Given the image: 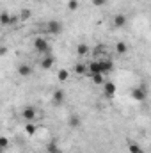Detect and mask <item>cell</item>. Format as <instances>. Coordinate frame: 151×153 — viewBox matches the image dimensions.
I'll use <instances>...</instances> for the list:
<instances>
[{
  "mask_svg": "<svg viewBox=\"0 0 151 153\" xmlns=\"http://www.w3.org/2000/svg\"><path fill=\"white\" fill-rule=\"evenodd\" d=\"M21 119L25 121V123H36L38 121V111H36V107H32V105H25L23 109H21Z\"/></svg>",
  "mask_w": 151,
  "mask_h": 153,
  "instance_id": "obj_1",
  "label": "cell"
},
{
  "mask_svg": "<svg viewBox=\"0 0 151 153\" xmlns=\"http://www.w3.org/2000/svg\"><path fill=\"white\" fill-rule=\"evenodd\" d=\"M34 50L38 52V53H52V50H50V43H48V39L44 38H36L34 39Z\"/></svg>",
  "mask_w": 151,
  "mask_h": 153,
  "instance_id": "obj_2",
  "label": "cell"
},
{
  "mask_svg": "<svg viewBox=\"0 0 151 153\" xmlns=\"http://www.w3.org/2000/svg\"><path fill=\"white\" fill-rule=\"evenodd\" d=\"M46 32L48 34H52V36H59L61 32H62V23H61V20H50L48 23H46Z\"/></svg>",
  "mask_w": 151,
  "mask_h": 153,
  "instance_id": "obj_3",
  "label": "cell"
},
{
  "mask_svg": "<svg viewBox=\"0 0 151 153\" xmlns=\"http://www.w3.org/2000/svg\"><path fill=\"white\" fill-rule=\"evenodd\" d=\"M20 20H18V16H14V14H9V13H5V11H2L0 13V25H9V27H13V25H16Z\"/></svg>",
  "mask_w": 151,
  "mask_h": 153,
  "instance_id": "obj_4",
  "label": "cell"
},
{
  "mask_svg": "<svg viewBox=\"0 0 151 153\" xmlns=\"http://www.w3.org/2000/svg\"><path fill=\"white\" fill-rule=\"evenodd\" d=\"M148 96V87L146 85H141V87H133L132 89V98L137 100V102H144Z\"/></svg>",
  "mask_w": 151,
  "mask_h": 153,
  "instance_id": "obj_5",
  "label": "cell"
},
{
  "mask_svg": "<svg viewBox=\"0 0 151 153\" xmlns=\"http://www.w3.org/2000/svg\"><path fill=\"white\" fill-rule=\"evenodd\" d=\"M64 100H66V93H64L62 89H55V91L52 93V103H53L55 107L62 105V103H64Z\"/></svg>",
  "mask_w": 151,
  "mask_h": 153,
  "instance_id": "obj_6",
  "label": "cell"
},
{
  "mask_svg": "<svg viewBox=\"0 0 151 153\" xmlns=\"http://www.w3.org/2000/svg\"><path fill=\"white\" fill-rule=\"evenodd\" d=\"M16 71H18V75L23 76V78H29V76H32V66L29 64V62H21V64H18V68H16Z\"/></svg>",
  "mask_w": 151,
  "mask_h": 153,
  "instance_id": "obj_7",
  "label": "cell"
},
{
  "mask_svg": "<svg viewBox=\"0 0 151 153\" xmlns=\"http://www.w3.org/2000/svg\"><path fill=\"white\" fill-rule=\"evenodd\" d=\"M53 64H55V57H53L52 53H44L43 59H41V62H39V66H41L43 70H52Z\"/></svg>",
  "mask_w": 151,
  "mask_h": 153,
  "instance_id": "obj_8",
  "label": "cell"
},
{
  "mask_svg": "<svg viewBox=\"0 0 151 153\" xmlns=\"http://www.w3.org/2000/svg\"><path fill=\"white\" fill-rule=\"evenodd\" d=\"M100 68H101V75H109L114 71V62L110 59H101L100 61Z\"/></svg>",
  "mask_w": 151,
  "mask_h": 153,
  "instance_id": "obj_9",
  "label": "cell"
},
{
  "mask_svg": "<svg viewBox=\"0 0 151 153\" xmlns=\"http://www.w3.org/2000/svg\"><path fill=\"white\" fill-rule=\"evenodd\" d=\"M96 73H101L100 61H91V62H87V76L96 75Z\"/></svg>",
  "mask_w": 151,
  "mask_h": 153,
  "instance_id": "obj_10",
  "label": "cell"
},
{
  "mask_svg": "<svg viewBox=\"0 0 151 153\" xmlns=\"http://www.w3.org/2000/svg\"><path fill=\"white\" fill-rule=\"evenodd\" d=\"M103 94L107 98H112L114 94H115V84L114 82H109V80L103 82Z\"/></svg>",
  "mask_w": 151,
  "mask_h": 153,
  "instance_id": "obj_11",
  "label": "cell"
},
{
  "mask_svg": "<svg viewBox=\"0 0 151 153\" xmlns=\"http://www.w3.org/2000/svg\"><path fill=\"white\" fill-rule=\"evenodd\" d=\"M126 14H115L114 16V20H112V23H114V27L115 29H123L124 25H126Z\"/></svg>",
  "mask_w": 151,
  "mask_h": 153,
  "instance_id": "obj_12",
  "label": "cell"
},
{
  "mask_svg": "<svg viewBox=\"0 0 151 153\" xmlns=\"http://www.w3.org/2000/svg\"><path fill=\"white\" fill-rule=\"evenodd\" d=\"M73 71H75L78 76L87 75V64H85V62H76L75 68H73Z\"/></svg>",
  "mask_w": 151,
  "mask_h": 153,
  "instance_id": "obj_13",
  "label": "cell"
},
{
  "mask_svg": "<svg viewBox=\"0 0 151 153\" xmlns=\"http://www.w3.org/2000/svg\"><path fill=\"white\" fill-rule=\"evenodd\" d=\"M68 125H70L71 128H78V126L82 125V119H80V116L71 114V116H70V119H68Z\"/></svg>",
  "mask_w": 151,
  "mask_h": 153,
  "instance_id": "obj_14",
  "label": "cell"
},
{
  "mask_svg": "<svg viewBox=\"0 0 151 153\" xmlns=\"http://www.w3.org/2000/svg\"><path fill=\"white\" fill-rule=\"evenodd\" d=\"M89 53V46L85 45V43H78V46H76V55L78 57H84V55H87Z\"/></svg>",
  "mask_w": 151,
  "mask_h": 153,
  "instance_id": "obj_15",
  "label": "cell"
},
{
  "mask_svg": "<svg viewBox=\"0 0 151 153\" xmlns=\"http://www.w3.org/2000/svg\"><path fill=\"white\" fill-rule=\"evenodd\" d=\"M115 52H117L119 55L126 53V52H128V45H126L124 41H117V43H115Z\"/></svg>",
  "mask_w": 151,
  "mask_h": 153,
  "instance_id": "obj_16",
  "label": "cell"
},
{
  "mask_svg": "<svg viewBox=\"0 0 151 153\" xmlns=\"http://www.w3.org/2000/svg\"><path fill=\"white\" fill-rule=\"evenodd\" d=\"M30 16H32V11H30V9H21L20 14H18V20H20V22H27Z\"/></svg>",
  "mask_w": 151,
  "mask_h": 153,
  "instance_id": "obj_17",
  "label": "cell"
},
{
  "mask_svg": "<svg viewBox=\"0 0 151 153\" xmlns=\"http://www.w3.org/2000/svg\"><path fill=\"white\" fill-rule=\"evenodd\" d=\"M91 80L96 84V85H103V82H105V75H101V73H96V75H91Z\"/></svg>",
  "mask_w": 151,
  "mask_h": 153,
  "instance_id": "obj_18",
  "label": "cell"
},
{
  "mask_svg": "<svg viewBox=\"0 0 151 153\" xmlns=\"http://www.w3.org/2000/svg\"><path fill=\"white\" fill-rule=\"evenodd\" d=\"M57 78H59L61 82H66V80L70 78V71H68V70H64V68H62V70H59V73H57Z\"/></svg>",
  "mask_w": 151,
  "mask_h": 153,
  "instance_id": "obj_19",
  "label": "cell"
},
{
  "mask_svg": "<svg viewBox=\"0 0 151 153\" xmlns=\"http://www.w3.org/2000/svg\"><path fill=\"white\" fill-rule=\"evenodd\" d=\"M36 130H38V126H36L34 123H25V132H27L29 135H34Z\"/></svg>",
  "mask_w": 151,
  "mask_h": 153,
  "instance_id": "obj_20",
  "label": "cell"
},
{
  "mask_svg": "<svg viewBox=\"0 0 151 153\" xmlns=\"http://www.w3.org/2000/svg\"><path fill=\"white\" fill-rule=\"evenodd\" d=\"M66 5H68V9H70V11H76V9L80 7V2H78V0H68V4H66Z\"/></svg>",
  "mask_w": 151,
  "mask_h": 153,
  "instance_id": "obj_21",
  "label": "cell"
},
{
  "mask_svg": "<svg viewBox=\"0 0 151 153\" xmlns=\"http://www.w3.org/2000/svg\"><path fill=\"white\" fill-rule=\"evenodd\" d=\"M46 150H48V153H62L61 150H59V146H57L55 143H50V144L46 146Z\"/></svg>",
  "mask_w": 151,
  "mask_h": 153,
  "instance_id": "obj_22",
  "label": "cell"
},
{
  "mask_svg": "<svg viewBox=\"0 0 151 153\" xmlns=\"http://www.w3.org/2000/svg\"><path fill=\"white\" fill-rule=\"evenodd\" d=\"M128 150H130V153H144L142 148H141L139 144H135V143H130V148H128Z\"/></svg>",
  "mask_w": 151,
  "mask_h": 153,
  "instance_id": "obj_23",
  "label": "cell"
},
{
  "mask_svg": "<svg viewBox=\"0 0 151 153\" xmlns=\"http://www.w3.org/2000/svg\"><path fill=\"white\" fill-rule=\"evenodd\" d=\"M9 144H11V143H9V139H7V137H4V135H0V148H2V150H7V148H9Z\"/></svg>",
  "mask_w": 151,
  "mask_h": 153,
  "instance_id": "obj_24",
  "label": "cell"
},
{
  "mask_svg": "<svg viewBox=\"0 0 151 153\" xmlns=\"http://www.w3.org/2000/svg\"><path fill=\"white\" fill-rule=\"evenodd\" d=\"M91 2H93L94 7H103V5L107 4V0H91Z\"/></svg>",
  "mask_w": 151,
  "mask_h": 153,
  "instance_id": "obj_25",
  "label": "cell"
},
{
  "mask_svg": "<svg viewBox=\"0 0 151 153\" xmlns=\"http://www.w3.org/2000/svg\"><path fill=\"white\" fill-rule=\"evenodd\" d=\"M5 53V46H0V55H4Z\"/></svg>",
  "mask_w": 151,
  "mask_h": 153,
  "instance_id": "obj_26",
  "label": "cell"
},
{
  "mask_svg": "<svg viewBox=\"0 0 151 153\" xmlns=\"http://www.w3.org/2000/svg\"><path fill=\"white\" fill-rule=\"evenodd\" d=\"M4 152H5V150H2V148H0V153H4Z\"/></svg>",
  "mask_w": 151,
  "mask_h": 153,
  "instance_id": "obj_27",
  "label": "cell"
},
{
  "mask_svg": "<svg viewBox=\"0 0 151 153\" xmlns=\"http://www.w3.org/2000/svg\"><path fill=\"white\" fill-rule=\"evenodd\" d=\"M36 2H44V0H36Z\"/></svg>",
  "mask_w": 151,
  "mask_h": 153,
  "instance_id": "obj_28",
  "label": "cell"
}]
</instances>
